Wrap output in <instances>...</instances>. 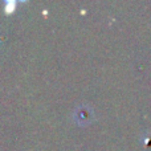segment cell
Wrapping results in <instances>:
<instances>
[{"label":"cell","instance_id":"obj_1","mask_svg":"<svg viewBox=\"0 0 151 151\" xmlns=\"http://www.w3.org/2000/svg\"><path fill=\"white\" fill-rule=\"evenodd\" d=\"M15 7H16V3H15V1H7V3H5L4 11H5L7 13L13 12V11H15Z\"/></svg>","mask_w":151,"mask_h":151}]
</instances>
